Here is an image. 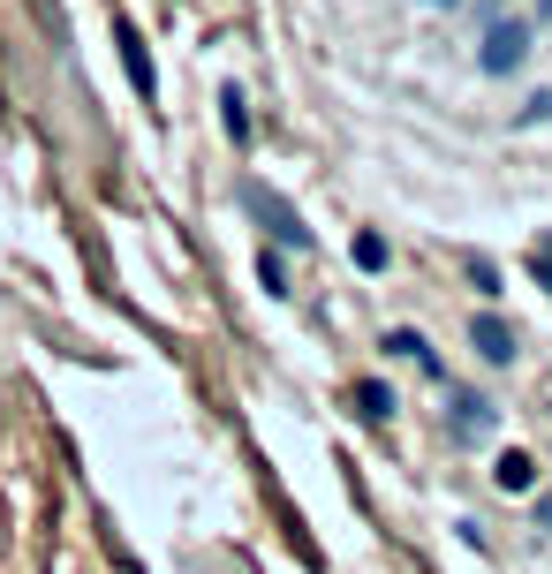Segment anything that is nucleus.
<instances>
[{
  "instance_id": "dca6fc26",
  "label": "nucleus",
  "mask_w": 552,
  "mask_h": 574,
  "mask_svg": "<svg viewBox=\"0 0 552 574\" xmlns=\"http://www.w3.org/2000/svg\"><path fill=\"white\" fill-rule=\"evenodd\" d=\"M424 8H447V15H454V8H462V0H424Z\"/></svg>"
},
{
  "instance_id": "a211bd4d",
  "label": "nucleus",
  "mask_w": 552,
  "mask_h": 574,
  "mask_svg": "<svg viewBox=\"0 0 552 574\" xmlns=\"http://www.w3.org/2000/svg\"><path fill=\"white\" fill-rule=\"evenodd\" d=\"M485 8H507V0H485Z\"/></svg>"
},
{
  "instance_id": "9b49d317",
  "label": "nucleus",
  "mask_w": 552,
  "mask_h": 574,
  "mask_svg": "<svg viewBox=\"0 0 552 574\" xmlns=\"http://www.w3.org/2000/svg\"><path fill=\"white\" fill-rule=\"evenodd\" d=\"M258 287H265V295H288V265H280V250H258Z\"/></svg>"
},
{
  "instance_id": "423d86ee",
  "label": "nucleus",
  "mask_w": 552,
  "mask_h": 574,
  "mask_svg": "<svg viewBox=\"0 0 552 574\" xmlns=\"http://www.w3.org/2000/svg\"><path fill=\"white\" fill-rule=\"evenodd\" d=\"M114 46H122V68H129V84L152 99L160 91V76H152V53H145V38H137V23H114Z\"/></svg>"
},
{
  "instance_id": "4468645a",
  "label": "nucleus",
  "mask_w": 552,
  "mask_h": 574,
  "mask_svg": "<svg viewBox=\"0 0 552 574\" xmlns=\"http://www.w3.org/2000/svg\"><path fill=\"white\" fill-rule=\"evenodd\" d=\"M538 529H552V491H538Z\"/></svg>"
},
{
  "instance_id": "20e7f679",
  "label": "nucleus",
  "mask_w": 552,
  "mask_h": 574,
  "mask_svg": "<svg viewBox=\"0 0 552 574\" xmlns=\"http://www.w3.org/2000/svg\"><path fill=\"white\" fill-rule=\"evenodd\" d=\"M469 340H477V355H485V363H515V325H507V317L477 310V317H469Z\"/></svg>"
},
{
  "instance_id": "6e6552de",
  "label": "nucleus",
  "mask_w": 552,
  "mask_h": 574,
  "mask_svg": "<svg viewBox=\"0 0 552 574\" xmlns=\"http://www.w3.org/2000/svg\"><path fill=\"white\" fill-rule=\"evenodd\" d=\"M219 129H227V144H250V99H242L235 84L219 91Z\"/></svg>"
},
{
  "instance_id": "9d476101",
  "label": "nucleus",
  "mask_w": 552,
  "mask_h": 574,
  "mask_svg": "<svg viewBox=\"0 0 552 574\" xmlns=\"http://www.w3.org/2000/svg\"><path fill=\"white\" fill-rule=\"evenodd\" d=\"M356 409H364V424H386V416H393V394H386V386H356Z\"/></svg>"
},
{
  "instance_id": "f03ea898",
  "label": "nucleus",
  "mask_w": 552,
  "mask_h": 574,
  "mask_svg": "<svg viewBox=\"0 0 552 574\" xmlns=\"http://www.w3.org/2000/svg\"><path fill=\"white\" fill-rule=\"evenodd\" d=\"M523 61H530V23H523V15L492 23V30H485V46H477V68H485V76H515Z\"/></svg>"
},
{
  "instance_id": "f257e3e1",
  "label": "nucleus",
  "mask_w": 552,
  "mask_h": 574,
  "mask_svg": "<svg viewBox=\"0 0 552 574\" xmlns=\"http://www.w3.org/2000/svg\"><path fill=\"white\" fill-rule=\"evenodd\" d=\"M242 204L258 212V227H265L280 250H311V227H303V212H296L280 189H265V182H242Z\"/></svg>"
},
{
  "instance_id": "f8f14e48",
  "label": "nucleus",
  "mask_w": 552,
  "mask_h": 574,
  "mask_svg": "<svg viewBox=\"0 0 552 574\" xmlns=\"http://www.w3.org/2000/svg\"><path fill=\"white\" fill-rule=\"evenodd\" d=\"M462 273H469V287H477V295H500V273H492L485 258H462Z\"/></svg>"
},
{
  "instance_id": "f3484780",
  "label": "nucleus",
  "mask_w": 552,
  "mask_h": 574,
  "mask_svg": "<svg viewBox=\"0 0 552 574\" xmlns=\"http://www.w3.org/2000/svg\"><path fill=\"white\" fill-rule=\"evenodd\" d=\"M538 15H552V0H538Z\"/></svg>"
},
{
  "instance_id": "7ed1b4c3",
  "label": "nucleus",
  "mask_w": 552,
  "mask_h": 574,
  "mask_svg": "<svg viewBox=\"0 0 552 574\" xmlns=\"http://www.w3.org/2000/svg\"><path fill=\"white\" fill-rule=\"evenodd\" d=\"M447 430H454L462 446H477V438L492 430V401L469 394V386H447Z\"/></svg>"
},
{
  "instance_id": "0eeeda50",
  "label": "nucleus",
  "mask_w": 552,
  "mask_h": 574,
  "mask_svg": "<svg viewBox=\"0 0 552 574\" xmlns=\"http://www.w3.org/2000/svg\"><path fill=\"white\" fill-rule=\"evenodd\" d=\"M492 484H500V491H530V484H538V461H530L523 446H507V453L492 461Z\"/></svg>"
},
{
  "instance_id": "2eb2a0df",
  "label": "nucleus",
  "mask_w": 552,
  "mask_h": 574,
  "mask_svg": "<svg viewBox=\"0 0 552 574\" xmlns=\"http://www.w3.org/2000/svg\"><path fill=\"white\" fill-rule=\"evenodd\" d=\"M538 280H545V295H552V258L545 250H538Z\"/></svg>"
},
{
  "instance_id": "ddd939ff",
  "label": "nucleus",
  "mask_w": 552,
  "mask_h": 574,
  "mask_svg": "<svg viewBox=\"0 0 552 574\" xmlns=\"http://www.w3.org/2000/svg\"><path fill=\"white\" fill-rule=\"evenodd\" d=\"M515 122H523V129H530V122H552V91H538V99H530V107H523Z\"/></svg>"
},
{
  "instance_id": "1a4fd4ad",
  "label": "nucleus",
  "mask_w": 552,
  "mask_h": 574,
  "mask_svg": "<svg viewBox=\"0 0 552 574\" xmlns=\"http://www.w3.org/2000/svg\"><path fill=\"white\" fill-rule=\"evenodd\" d=\"M349 258H356V273H386V258H393V250H386V235H378V227H364V235L349 242Z\"/></svg>"
},
{
  "instance_id": "39448f33",
  "label": "nucleus",
  "mask_w": 552,
  "mask_h": 574,
  "mask_svg": "<svg viewBox=\"0 0 552 574\" xmlns=\"http://www.w3.org/2000/svg\"><path fill=\"white\" fill-rule=\"evenodd\" d=\"M386 355H401V363H416L424 378H439V386H447V363L431 355V340H424L416 325H393V333H386Z\"/></svg>"
},
{
  "instance_id": "6ab92c4d",
  "label": "nucleus",
  "mask_w": 552,
  "mask_h": 574,
  "mask_svg": "<svg viewBox=\"0 0 552 574\" xmlns=\"http://www.w3.org/2000/svg\"><path fill=\"white\" fill-rule=\"evenodd\" d=\"M545 258H552V235H545Z\"/></svg>"
}]
</instances>
